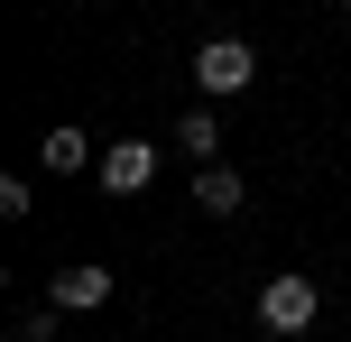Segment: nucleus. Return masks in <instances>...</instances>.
<instances>
[{
  "instance_id": "nucleus-1",
  "label": "nucleus",
  "mask_w": 351,
  "mask_h": 342,
  "mask_svg": "<svg viewBox=\"0 0 351 342\" xmlns=\"http://www.w3.org/2000/svg\"><path fill=\"white\" fill-rule=\"evenodd\" d=\"M194 84H204V102H231V93L259 84V56H250L241 37H204V47H194Z\"/></svg>"
},
{
  "instance_id": "nucleus-8",
  "label": "nucleus",
  "mask_w": 351,
  "mask_h": 342,
  "mask_svg": "<svg viewBox=\"0 0 351 342\" xmlns=\"http://www.w3.org/2000/svg\"><path fill=\"white\" fill-rule=\"evenodd\" d=\"M56 315H65V306H37V315H19V342H56Z\"/></svg>"
},
{
  "instance_id": "nucleus-6",
  "label": "nucleus",
  "mask_w": 351,
  "mask_h": 342,
  "mask_svg": "<svg viewBox=\"0 0 351 342\" xmlns=\"http://www.w3.org/2000/svg\"><path fill=\"white\" fill-rule=\"evenodd\" d=\"M37 167H56V176H74V167H93V139H84L74 121H56L47 139H37Z\"/></svg>"
},
{
  "instance_id": "nucleus-3",
  "label": "nucleus",
  "mask_w": 351,
  "mask_h": 342,
  "mask_svg": "<svg viewBox=\"0 0 351 342\" xmlns=\"http://www.w3.org/2000/svg\"><path fill=\"white\" fill-rule=\"evenodd\" d=\"M93 176H102V195H139V185L158 176V148L148 139H111L102 158H93Z\"/></svg>"
},
{
  "instance_id": "nucleus-4",
  "label": "nucleus",
  "mask_w": 351,
  "mask_h": 342,
  "mask_svg": "<svg viewBox=\"0 0 351 342\" xmlns=\"http://www.w3.org/2000/svg\"><path fill=\"white\" fill-rule=\"evenodd\" d=\"M56 306H65V315H93V306H111V269H102V259H74V269H56Z\"/></svg>"
},
{
  "instance_id": "nucleus-2",
  "label": "nucleus",
  "mask_w": 351,
  "mask_h": 342,
  "mask_svg": "<svg viewBox=\"0 0 351 342\" xmlns=\"http://www.w3.org/2000/svg\"><path fill=\"white\" fill-rule=\"evenodd\" d=\"M315 315H324V287H315V278L278 269V278H268V287H259V324H268V333H305V324H315Z\"/></svg>"
},
{
  "instance_id": "nucleus-7",
  "label": "nucleus",
  "mask_w": 351,
  "mask_h": 342,
  "mask_svg": "<svg viewBox=\"0 0 351 342\" xmlns=\"http://www.w3.org/2000/svg\"><path fill=\"white\" fill-rule=\"evenodd\" d=\"M176 148H185L194 167H213V148H222V130H213V111H185V121H176Z\"/></svg>"
},
{
  "instance_id": "nucleus-5",
  "label": "nucleus",
  "mask_w": 351,
  "mask_h": 342,
  "mask_svg": "<svg viewBox=\"0 0 351 342\" xmlns=\"http://www.w3.org/2000/svg\"><path fill=\"white\" fill-rule=\"evenodd\" d=\"M241 204H250V185L231 176L222 158H213V167H194V213H241Z\"/></svg>"
}]
</instances>
